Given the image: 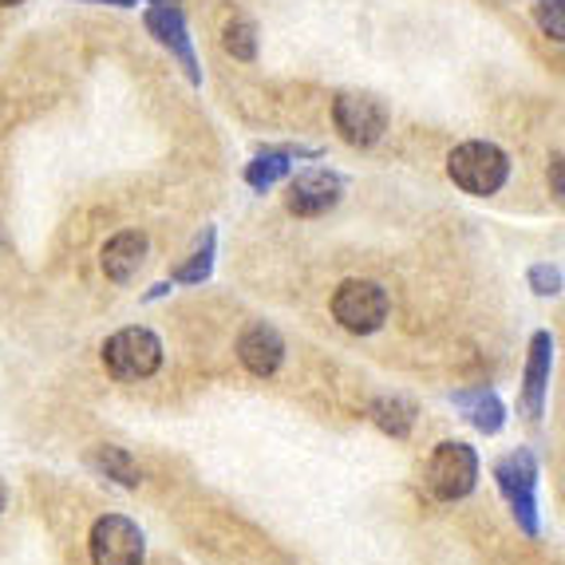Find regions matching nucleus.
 <instances>
[{
  "instance_id": "nucleus-1",
  "label": "nucleus",
  "mask_w": 565,
  "mask_h": 565,
  "mask_svg": "<svg viewBox=\"0 0 565 565\" xmlns=\"http://www.w3.org/2000/svg\"><path fill=\"white\" fill-rule=\"evenodd\" d=\"M494 487L507 499L510 514L519 522V530L526 537H542V510H537V479H542V467H537V455L530 447H519V451L502 455L494 467Z\"/></svg>"
},
{
  "instance_id": "nucleus-2",
  "label": "nucleus",
  "mask_w": 565,
  "mask_h": 565,
  "mask_svg": "<svg viewBox=\"0 0 565 565\" xmlns=\"http://www.w3.org/2000/svg\"><path fill=\"white\" fill-rule=\"evenodd\" d=\"M447 179L471 199H490L510 182V154L487 139L459 142L447 154Z\"/></svg>"
},
{
  "instance_id": "nucleus-3",
  "label": "nucleus",
  "mask_w": 565,
  "mask_h": 565,
  "mask_svg": "<svg viewBox=\"0 0 565 565\" xmlns=\"http://www.w3.org/2000/svg\"><path fill=\"white\" fill-rule=\"evenodd\" d=\"M104 367L122 384H139V380H151L162 367V340L147 324H127V329L111 332L104 340Z\"/></svg>"
},
{
  "instance_id": "nucleus-4",
  "label": "nucleus",
  "mask_w": 565,
  "mask_h": 565,
  "mask_svg": "<svg viewBox=\"0 0 565 565\" xmlns=\"http://www.w3.org/2000/svg\"><path fill=\"white\" fill-rule=\"evenodd\" d=\"M424 487L431 499L439 502H459L479 487V451L462 439H444L435 444L424 467Z\"/></svg>"
},
{
  "instance_id": "nucleus-5",
  "label": "nucleus",
  "mask_w": 565,
  "mask_h": 565,
  "mask_svg": "<svg viewBox=\"0 0 565 565\" xmlns=\"http://www.w3.org/2000/svg\"><path fill=\"white\" fill-rule=\"evenodd\" d=\"M387 312H392L387 289L380 281H367V277H349L332 292V317L340 329L356 332V337H372L384 329Z\"/></svg>"
},
{
  "instance_id": "nucleus-6",
  "label": "nucleus",
  "mask_w": 565,
  "mask_h": 565,
  "mask_svg": "<svg viewBox=\"0 0 565 565\" xmlns=\"http://www.w3.org/2000/svg\"><path fill=\"white\" fill-rule=\"evenodd\" d=\"M332 127L349 147L367 151L387 131V104L372 92H340L332 99Z\"/></svg>"
},
{
  "instance_id": "nucleus-7",
  "label": "nucleus",
  "mask_w": 565,
  "mask_h": 565,
  "mask_svg": "<svg viewBox=\"0 0 565 565\" xmlns=\"http://www.w3.org/2000/svg\"><path fill=\"white\" fill-rule=\"evenodd\" d=\"M87 557L92 565H142L147 562V534L127 514H104L92 522Z\"/></svg>"
},
{
  "instance_id": "nucleus-8",
  "label": "nucleus",
  "mask_w": 565,
  "mask_h": 565,
  "mask_svg": "<svg viewBox=\"0 0 565 565\" xmlns=\"http://www.w3.org/2000/svg\"><path fill=\"white\" fill-rule=\"evenodd\" d=\"M142 24H147V32L154 36V44L167 47L170 56L179 60L186 84L202 87V64H199V52H194V36H190L186 12H182L179 4H151V9L142 12Z\"/></svg>"
},
{
  "instance_id": "nucleus-9",
  "label": "nucleus",
  "mask_w": 565,
  "mask_h": 565,
  "mask_svg": "<svg viewBox=\"0 0 565 565\" xmlns=\"http://www.w3.org/2000/svg\"><path fill=\"white\" fill-rule=\"evenodd\" d=\"M340 199H344V179L324 167L297 170L285 186V210L292 217H324L340 206Z\"/></svg>"
},
{
  "instance_id": "nucleus-10",
  "label": "nucleus",
  "mask_w": 565,
  "mask_h": 565,
  "mask_svg": "<svg viewBox=\"0 0 565 565\" xmlns=\"http://www.w3.org/2000/svg\"><path fill=\"white\" fill-rule=\"evenodd\" d=\"M550 372H554V337L546 329L530 337L526 367H522V415L537 424L546 415L550 399Z\"/></svg>"
},
{
  "instance_id": "nucleus-11",
  "label": "nucleus",
  "mask_w": 565,
  "mask_h": 565,
  "mask_svg": "<svg viewBox=\"0 0 565 565\" xmlns=\"http://www.w3.org/2000/svg\"><path fill=\"white\" fill-rule=\"evenodd\" d=\"M237 360L249 376H277V367L285 364V337L265 321H249L237 337Z\"/></svg>"
},
{
  "instance_id": "nucleus-12",
  "label": "nucleus",
  "mask_w": 565,
  "mask_h": 565,
  "mask_svg": "<svg viewBox=\"0 0 565 565\" xmlns=\"http://www.w3.org/2000/svg\"><path fill=\"white\" fill-rule=\"evenodd\" d=\"M147 254H151V237L142 234V230H119L99 249V269L107 274V281L127 285L139 277V269L147 265Z\"/></svg>"
},
{
  "instance_id": "nucleus-13",
  "label": "nucleus",
  "mask_w": 565,
  "mask_h": 565,
  "mask_svg": "<svg viewBox=\"0 0 565 565\" xmlns=\"http://www.w3.org/2000/svg\"><path fill=\"white\" fill-rule=\"evenodd\" d=\"M292 159H317V151H305V147H265L254 159L245 162V186L265 194L274 190L281 179H289Z\"/></svg>"
},
{
  "instance_id": "nucleus-14",
  "label": "nucleus",
  "mask_w": 565,
  "mask_h": 565,
  "mask_svg": "<svg viewBox=\"0 0 565 565\" xmlns=\"http://www.w3.org/2000/svg\"><path fill=\"white\" fill-rule=\"evenodd\" d=\"M451 404L459 407V412L467 415V424L482 435H499L502 427H507V404H502V396L494 387H462V392L451 396Z\"/></svg>"
},
{
  "instance_id": "nucleus-15",
  "label": "nucleus",
  "mask_w": 565,
  "mask_h": 565,
  "mask_svg": "<svg viewBox=\"0 0 565 565\" xmlns=\"http://www.w3.org/2000/svg\"><path fill=\"white\" fill-rule=\"evenodd\" d=\"M214 257H217V230L202 226L199 242L190 245V254L182 257L174 269H170V285H202L214 274Z\"/></svg>"
},
{
  "instance_id": "nucleus-16",
  "label": "nucleus",
  "mask_w": 565,
  "mask_h": 565,
  "mask_svg": "<svg viewBox=\"0 0 565 565\" xmlns=\"http://www.w3.org/2000/svg\"><path fill=\"white\" fill-rule=\"evenodd\" d=\"M415 404L407 396H376L372 404H367V419L380 427L384 435H392V439H407L415 427Z\"/></svg>"
},
{
  "instance_id": "nucleus-17",
  "label": "nucleus",
  "mask_w": 565,
  "mask_h": 565,
  "mask_svg": "<svg viewBox=\"0 0 565 565\" xmlns=\"http://www.w3.org/2000/svg\"><path fill=\"white\" fill-rule=\"evenodd\" d=\"M92 467L107 479H115L119 487L135 490L142 482V467L131 459V451H122V447H95L92 451Z\"/></svg>"
},
{
  "instance_id": "nucleus-18",
  "label": "nucleus",
  "mask_w": 565,
  "mask_h": 565,
  "mask_svg": "<svg viewBox=\"0 0 565 565\" xmlns=\"http://www.w3.org/2000/svg\"><path fill=\"white\" fill-rule=\"evenodd\" d=\"M222 47H226L234 60H242V64H254L257 60V24L254 20L249 17L226 20V29H222Z\"/></svg>"
},
{
  "instance_id": "nucleus-19",
  "label": "nucleus",
  "mask_w": 565,
  "mask_h": 565,
  "mask_svg": "<svg viewBox=\"0 0 565 565\" xmlns=\"http://www.w3.org/2000/svg\"><path fill=\"white\" fill-rule=\"evenodd\" d=\"M534 20H537V29L546 32L554 44H562V40H565V9H562V0H537V4H534Z\"/></svg>"
},
{
  "instance_id": "nucleus-20",
  "label": "nucleus",
  "mask_w": 565,
  "mask_h": 565,
  "mask_svg": "<svg viewBox=\"0 0 565 565\" xmlns=\"http://www.w3.org/2000/svg\"><path fill=\"white\" fill-rule=\"evenodd\" d=\"M526 281H530V289L537 292V297H557L562 292V285H565V277H562V269L557 265H530V274H526Z\"/></svg>"
},
{
  "instance_id": "nucleus-21",
  "label": "nucleus",
  "mask_w": 565,
  "mask_h": 565,
  "mask_svg": "<svg viewBox=\"0 0 565 565\" xmlns=\"http://www.w3.org/2000/svg\"><path fill=\"white\" fill-rule=\"evenodd\" d=\"M550 174H554V199L562 202V154L554 151V159H550Z\"/></svg>"
},
{
  "instance_id": "nucleus-22",
  "label": "nucleus",
  "mask_w": 565,
  "mask_h": 565,
  "mask_svg": "<svg viewBox=\"0 0 565 565\" xmlns=\"http://www.w3.org/2000/svg\"><path fill=\"white\" fill-rule=\"evenodd\" d=\"M170 289H174V285H170V281L154 285V289H151V292H147V297H142V301H159V297H167V292H170Z\"/></svg>"
},
{
  "instance_id": "nucleus-23",
  "label": "nucleus",
  "mask_w": 565,
  "mask_h": 565,
  "mask_svg": "<svg viewBox=\"0 0 565 565\" xmlns=\"http://www.w3.org/2000/svg\"><path fill=\"white\" fill-rule=\"evenodd\" d=\"M4 502H9V490H4V482H0V514H4Z\"/></svg>"
},
{
  "instance_id": "nucleus-24",
  "label": "nucleus",
  "mask_w": 565,
  "mask_h": 565,
  "mask_svg": "<svg viewBox=\"0 0 565 565\" xmlns=\"http://www.w3.org/2000/svg\"><path fill=\"white\" fill-rule=\"evenodd\" d=\"M17 4H24V0H0V9H17Z\"/></svg>"
},
{
  "instance_id": "nucleus-25",
  "label": "nucleus",
  "mask_w": 565,
  "mask_h": 565,
  "mask_svg": "<svg viewBox=\"0 0 565 565\" xmlns=\"http://www.w3.org/2000/svg\"><path fill=\"white\" fill-rule=\"evenodd\" d=\"M139 4V0H135ZM147 4H179V0H147Z\"/></svg>"
}]
</instances>
